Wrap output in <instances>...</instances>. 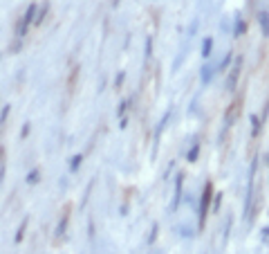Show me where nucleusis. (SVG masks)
Instances as JSON below:
<instances>
[{"label": "nucleus", "instance_id": "obj_24", "mask_svg": "<svg viewBox=\"0 0 269 254\" xmlns=\"http://www.w3.org/2000/svg\"><path fill=\"white\" fill-rule=\"evenodd\" d=\"M121 81H123V72L117 76V79H114V86H121Z\"/></svg>", "mask_w": 269, "mask_h": 254}, {"label": "nucleus", "instance_id": "obj_16", "mask_svg": "<svg viewBox=\"0 0 269 254\" xmlns=\"http://www.w3.org/2000/svg\"><path fill=\"white\" fill-rule=\"evenodd\" d=\"M231 61H233V52H227V56H224V59H222V63H220V70H227Z\"/></svg>", "mask_w": 269, "mask_h": 254}, {"label": "nucleus", "instance_id": "obj_12", "mask_svg": "<svg viewBox=\"0 0 269 254\" xmlns=\"http://www.w3.org/2000/svg\"><path fill=\"white\" fill-rule=\"evenodd\" d=\"M198 155H200V144H193V146H191V151L186 153V160L195 162V160H198Z\"/></svg>", "mask_w": 269, "mask_h": 254}, {"label": "nucleus", "instance_id": "obj_6", "mask_svg": "<svg viewBox=\"0 0 269 254\" xmlns=\"http://www.w3.org/2000/svg\"><path fill=\"white\" fill-rule=\"evenodd\" d=\"M213 74H215V65L206 61V63L200 68V81H202L204 86H209L211 81H213Z\"/></svg>", "mask_w": 269, "mask_h": 254}, {"label": "nucleus", "instance_id": "obj_18", "mask_svg": "<svg viewBox=\"0 0 269 254\" xmlns=\"http://www.w3.org/2000/svg\"><path fill=\"white\" fill-rule=\"evenodd\" d=\"M45 14H47V5L41 9V12L36 14V21H34V25H41V23H43V18H45Z\"/></svg>", "mask_w": 269, "mask_h": 254}, {"label": "nucleus", "instance_id": "obj_8", "mask_svg": "<svg viewBox=\"0 0 269 254\" xmlns=\"http://www.w3.org/2000/svg\"><path fill=\"white\" fill-rule=\"evenodd\" d=\"M171 115H173V110L168 108L166 113H164V117L160 119V124H157V128H155V142H160L162 133H164V128H166V122H168V119H171Z\"/></svg>", "mask_w": 269, "mask_h": 254}, {"label": "nucleus", "instance_id": "obj_26", "mask_svg": "<svg viewBox=\"0 0 269 254\" xmlns=\"http://www.w3.org/2000/svg\"><path fill=\"white\" fill-rule=\"evenodd\" d=\"M262 232H265V236H269V227H265V229H262Z\"/></svg>", "mask_w": 269, "mask_h": 254}, {"label": "nucleus", "instance_id": "obj_10", "mask_svg": "<svg viewBox=\"0 0 269 254\" xmlns=\"http://www.w3.org/2000/svg\"><path fill=\"white\" fill-rule=\"evenodd\" d=\"M244 32V21L240 16H235V27H233V38H240V34Z\"/></svg>", "mask_w": 269, "mask_h": 254}, {"label": "nucleus", "instance_id": "obj_4", "mask_svg": "<svg viewBox=\"0 0 269 254\" xmlns=\"http://www.w3.org/2000/svg\"><path fill=\"white\" fill-rule=\"evenodd\" d=\"M256 164H258V157H253L251 162V169H249V185H247V198H244V216L249 218L251 214V196H253V178H256Z\"/></svg>", "mask_w": 269, "mask_h": 254}, {"label": "nucleus", "instance_id": "obj_2", "mask_svg": "<svg viewBox=\"0 0 269 254\" xmlns=\"http://www.w3.org/2000/svg\"><path fill=\"white\" fill-rule=\"evenodd\" d=\"M240 72H242V56H235L233 65L229 68V74H227V81H224V88L227 93H233L238 88V79H240Z\"/></svg>", "mask_w": 269, "mask_h": 254}, {"label": "nucleus", "instance_id": "obj_20", "mask_svg": "<svg viewBox=\"0 0 269 254\" xmlns=\"http://www.w3.org/2000/svg\"><path fill=\"white\" fill-rule=\"evenodd\" d=\"M151 45H153V38L148 36V38H146V54H144V61L151 59Z\"/></svg>", "mask_w": 269, "mask_h": 254}, {"label": "nucleus", "instance_id": "obj_5", "mask_svg": "<svg viewBox=\"0 0 269 254\" xmlns=\"http://www.w3.org/2000/svg\"><path fill=\"white\" fill-rule=\"evenodd\" d=\"M182 189H184V174H177L175 176V189H173V203H171V209L177 212L182 203Z\"/></svg>", "mask_w": 269, "mask_h": 254}, {"label": "nucleus", "instance_id": "obj_25", "mask_svg": "<svg viewBox=\"0 0 269 254\" xmlns=\"http://www.w3.org/2000/svg\"><path fill=\"white\" fill-rule=\"evenodd\" d=\"M3 155H5V148L0 146V164H3Z\"/></svg>", "mask_w": 269, "mask_h": 254}, {"label": "nucleus", "instance_id": "obj_17", "mask_svg": "<svg viewBox=\"0 0 269 254\" xmlns=\"http://www.w3.org/2000/svg\"><path fill=\"white\" fill-rule=\"evenodd\" d=\"M258 131H260V122H258L256 115H251V133L253 135H258Z\"/></svg>", "mask_w": 269, "mask_h": 254}, {"label": "nucleus", "instance_id": "obj_11", "mask_svg": "<svg viewBox=\"0 0 269 254\" xmlns=\"http://www.w3.org/2000/svg\"><path fill=\"white\" fill-rule=\"evenodd\" d=\"M81 162H83V155H81V153H76V155L70 160V171H72V174H74V171H79Z\"/></svg>", "mask_w": 269, "mask_h": 254}, {"label": "nucleus", "instance_id": "obj_3", "mask_svg": "<svg viewBox=\"0 0 269 254\" xmlns=\"http://www.w3.org/2000/svg\"><path fill=\"white\" fill-rule=\"evenodd\" d=\"M36 21V5H30L27 7V12H25V16L21 18V23H18V30H16V36H18V41H23V38L27 36V30H30V25Z\"/></svg>", "mask_w": 269, "mask_h": 254}, {"label": "nucleus", "instance_id": "obj_1", "mask_svg": "<svg viewBox=\"0 0 269 254\" xmlns=\"http://www.w3.org/2000/svg\"><path fill=\"white\" fill-rule=\"evenodd\" d=\"M211 198H213V185L206 182L204 191H202V198H200V207H198V223L200 227L206 225V216H209V209H211Z\"/></svg>", "mask_w": 269, "mask_h": 254}, {"label": "nucleus", "instance_id": "obj_9", "mask_svg": "<svg viewBox=\"0 0 269 254\" xmlns=\"http://www.w3.org/2000/svg\"><path fill=\"white\" fill-rule=\"evenodd\" d=\"M211 52H213V38L206 36L204 41H202V59L209 61L211 59Z\"/></svg>", "mask_w": 269, "mask_h": 254}, {"label": "nucleus", "instance_id": "obj_14", "mask_svg": "<svg viewBox=\"0 0 269 254\" xmlns=\"http://www.w3.org/2000/svg\"><path fill=\"white\" fill-rule=\"evenodd\" d=\"M25 227H27V218L23 220L21 225H18V232H16V243H21V241H23V236H25Z\"/></svg>", "mask_w": 269, "mask_h": 254}, {"label": "nucleus", "instance_id": "obj_23", "mask_svg": "<svg viewBox=\"0 0 269 254\" xmlns=\"http://www.w3.org/2000/svg\"><path fill=\"white\" fill-rule=\"evenodd\" d=\"M30 135V124H25V126H23V131H21V137H27Z\"/></svg>", "mask_w": 269, "mask_h": 254}, {"label": "nucleus", "instance_id": "obj_15", "mask_svg": "<svg viewBox=\"0 0 269 254\" xmlns=\"http://www.w3.org/2000/svg\"><path fill=\"white\" fill-rule=\"evenodd\" d=\"M65 227H67V216L61 218L59 227H56V236H63V234H65Z\"/></svg>", "mask_w": 269, "mask_h": 254}, {"label": "nucleus", "instance_id": "obj_7", "mask_svg": "<svg viewBox=\"0 0 269 254\" xmlns=\"http://www.w3.org/2000/svg\"><path fill=\"white\" fill-rule=\"evenodd\" d=\"M258 27H260L262 36L269 38V12H258Z\"/></svg>", "mask_w": 269, "mask_h": 254}, {"label": "nucleus", "instance_id": "obj_21", "mask_svg": "<svg viewBox=\"0 0 269 254\" xmlns=\"http://www.w3.org/2000/svg\"><path fill=\"white\" fill-rule=\"evenodd\" d=\"M7 115H9V106H5V108H3V113H0V124H5Z\"/></svg>", "mask_w": 269, "mask_h": 254}, {"label": "nucleus", "instance_id": "obj_13", "mask_svg": "<svg viewBox=\"0 0 269 254\" xmlns=\"http://www.w3.org/2000/svg\"><path fill=\"white\" fill-rule=\"evenodd\" d=\"M38 178H41V171H38V169H32L30 171V174H27V185H36V182H38Z\"/></svg>", "mask_w": 269, "mask_h": 254}, {"label": "nucleus", "instance_id": "obj_19", "mask_svg": "<svg viewBox=\"0 0 269 254\" xmlns=\"http://www.w3.org/2000/svg\"><path fill=\"white\" fill-rule=\"evenodd\" d=\"M128 106H130V102H123L121 106H119V110H117V117H121L123 119V115H126V110H128Z\"/></svg>", "mask_w": 269, "mask_h": 254}, {"label": "nucleus", "instance_id": "obj_22", "mask_svg": "<svg viewBox=\"0 0 269 254\" xmlns=\"http://www.w3.org/2000/svg\"><path fill=\"white\" fill-rule=\"evenodd\" d=\"M213 198H215V205H213V209H215V212H218V207H220V200H222V194H215Z\"/></svg>", "mask_w": 269, "mask_h": 254}]
</instances>
